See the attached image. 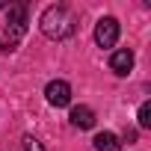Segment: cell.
I'll return each mask as SVG.
<instances>
[{
	"instance_id": "9c48e42d",
	"label": "cell",
	"mask_w": 151,
	"mask_h": 151,
	"mask_svg": "<svg viewBox=\"0 0 151 151\" xmlns=\"http://www.w3.org/2000/svg\"><path fill=\"white\" fill-rule=\"evenodd\" d=\"M24 151H45V148H42V142H39L36 136L27 133V136H24Z\"/></svg>"
},
{
	"instance_id": "52a82bcc",
	"label": "cell",
	"mask_w": 151,
	"mask_h": 151,
	"mask_svg": "<svg viewBox=\"0 0 151 151\" xmlns=\"http://www.w3.org/2000/svg\"><path fill=\"white\" fill-rule=\"evenodd\" d=\"M95 151H122V142H119V136H116V133L104 130V133H98V136H95Z\"/></svg>"
},
{
	"instance_id": "5b68a950",
	"label": "cell",
	"mask_w": 151,
	"mask_h": 151,
	"mask_svg": "<svg viewBox=\"0 0 151 151\" xmlns=\"http://www.w3.org/2000/svg\"><path fill=\"white\" fill-rule=\"evenodd\" d=\"M110 68L119 74V77H124V74L133 68V50H127V47H122V50H116L113 56H110Z\"/></svg>"
},
{
	"instance_id": "3957f363",
	"label": "cell",
	"mask_w": 151,
	"mask_h": 151,
	"mask_svg": "<svg viewBox=\"0 0 151 151\" xmlns=\"http://www.w3.org/2000/svg\"><path fill=\"white\" fill-rule=\"evenodd\" d=\"M95 42H98V47H113L119 42V21L110 18V15L101 18L98 27H95Z\"/></svg>"
},
{
	"instance_id": "8992f818",
	"label": "cell",
	"mask_w": 151,
	"mask_h": 151,
	"mask_svg": "<svg viewBox=\"0 0 151 151\" xmlns=\"http://www.w3.org/2000/svg\"><path fill=\"white\" fill-rule=\"evenodd\" d=\"M71 124L74 127H80V130H89V127H95V113L89 110V107H74L71 110Z\"/></svg>"
},
{
	"instance_id": "ba28073f",
	"label": "cell",
	"mask_w": 151,
	"mask_h": 151,
	"mask_svg": "<svg viewBox=\"0 0 151 151\" xmlns=\"http://www.w3.org/2000/svg\"><path fill=\"white\" fill-rule=\"evenodd\" d=\"M139 127H151V104L148 101L139 107Z\"/></svg>"
},
{
	"instance_id": "7a4b0ae2",
	"label": "cell",
	"mask_w": 151,
	"mask_h": 151,
	"mask_svg": "<svg viewBox=\"0 0 151 151\" xmlns=\"http://www.w3.org/2000/svg\"><path fill=\"white\" fill-rule=\"evenodd\" d=\"M24 33H27V6L15 3V6H9V18H6V45H3V50L6 53L15 50L18 42L24 39Z\"/></svg>"
},
{
	"instance_id": "6da1fadb",
	"label": "cell",
	"mask_w": 151,
	"mask_h": 151,
	"mask_svg": "<svg viewBox=\"0 0 151 151\" xmlns=\"http://www.w3.org/2000/svg\"><path fill=\"white\" fill-rule=\"evenodd\" d=\"M39 27H42V33H45L47 39L62 42V39H68L74 30H77V18H74V12H71L68 6L56 3V6H47V9L42 12Z\"/></svg>"
},
{
	"instance_id": "277c9868",
	"label": "cell",
	"mask_w": 151,
	"mask_h": 151,
	"mask_svg": "<svg viewBox=\"0 0 151 151\" xmlns=\"http://www.w3.org/2000/svg\"><path fill=\"white\" fill-rule=\"evenodd\" d=\"M45 98L50 107H68L71 104V86L65 80H50L47 89H45Z\"/></svg>"
}]
</instances>
